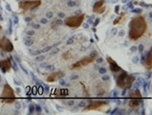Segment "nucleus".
I'll return each mask as SVG.
<instances>
[{"mask_svg": "<svg viewBox=\"0 0 152 115\" xmlns=\"http://www.w3.org/2000/svg\"><path fill=\"white\" fill-rule=\"evenodd\" d=\"M96 59L97 62H99H99H103V59H102L101 57H99V58H98V57H97V59Z\"/></svg>", "mask_w": 152, "mask_h": 115, "instance_id": "e433bc0d", "label": "nucleus"}, {"mask_svg": "<svg viewBox=\"0 0 152 115\" xmlns=\"http://www.w3.org/2000/svg\"><path fill=\"white\" fill-rule=\"evenodd\" d=\"M75 79H77V75H74L71 77V80H75Z\"/></svg>", "mask_w": 152, "mask_h": 115, "instance_id": "8fccbe9b", "label": "nucleus"}, {"mask_svg": "<svg viewBox=\"0 0 152 115\" xmlns=\"http://www.w3.org/2000/svg\"><path fill=\"white\" fill-rule=\"evenodd\" d=\"M55 46H56V45H54V46H48V47H45L44 49L42 50V53H44V52H49V51H50L51 49L55 48Z\"/></svg>", "mask_w": 152, "mask_h": 115, "instance_id": "412c9836", "label": "nucleus"}, {"mask_svg": "<svg viewBox=\"0 0 152 115\" xmlns=\"http://www.w3.org/2000/svg\"><path fill=\"white\" fill-rule=\"evenodd\" d=\"M105 105H107L106 101H91L87 106H84L83 109L84 110H97Z\"/></svg>", "mask_w": 152, "mask_h": 115, "instance_id": "1a4fd4ad", "label": "nucleus"}, {"mask_svg": "<svg viewBox=\"0 0 152 115\" xmlns=\"http://www.w3.org/2000/svg\"><path fill=\"white\" fill-rule=\"evenodd\" d=\"M142 12V9L141 8H133L132 9V12H135V14H141Z\"/></svg>", "mask_w": 152, "mask_h": 115, "instance_id": "aec40b11", "label": "nucleus"}, {"mask_svg": "<svg viewBox=\"0 0 152 115\" xmlns=\"http://www.w3.org/2000/svg\"><path fill=\"white\" fill-rule=\"evenodd\" d=\"M124 35H125V32L124 31H120L119 32V36L120 37H124Z\"/></svg>", "mask_w": 152, "mask_h": 115, "instance_id": "ea45409f", "label": "nucleus"}, {"mask_svg": "<svg viewBox=\"0 0 152 115\" xmlns=\"http://www.w3.org/2000/svg\"><path fill=\"white\" fill-rule=\"evenodd\" d=\"M137 50H139L140 52H142V51H144V45H142V44H140V45H139L138 47H137Z\"/></svg>", "mask_w": 152, "mask_h": 115, "instance_id": "c756f323", "label": "nucleus"}, {"mask_svg": "<svg viewBox=\"0 0 152 115\" xmlns=\"http://www.w3.org/2000/svg\"><path fill=\"white\" fill-rule=\"evenodd\" d=\"M27 35H29V36H33V35H34V31H28V32H27Z\"/></svg>", "mask_w": 152, "mask_h": 115, "instance_id": "37998d69", "label": "nucleus"}, {"mask_svg": "<svg viewBox=\"0 0 152 115\" xmlns=\"http://www.w3.org/2000/svg\"><path fill=\"white\" fill-rule=\"evenodd\" d=\"M74 41H75V37H70L69 40H67V44H73L74 43Z\"/></svg>", "mask_w": 152, "mask_h": 115, "instance_id": "393cba45", "label": "nucleus"}, {"mask_svg": "<svg viewBox=\"0 0 152 115\" xmlns=\"http://www.w3.org/2000/svg\"><path fill=\"white\" fill-rule=\"evenodd\" d=\"M33 43H34V40H31V38H26V40H25V44L27 45V46L32 45Z\"/></svg>", "mask_w": 152, "mask_h": 115, "instance_id": "a211bd4d", "label": "nucleus"}, {"mask_svg": "<svg viewBox=\"0 0 152 115\" xmlns=\"http://www.w3.org/2000/svg\"><path fill=\"white\" fill-rule=\"evenodd\" d=\"M58 16L59 18H65V14H64V12H58Z\"/></svg>", "mask_w": 152, "mask_h": 115, "instance_id": "2f4dec72", "label": "nucleus"}, {"mask_svg": "<svg viewBox=\"0 0 152 115\" xmlns=\"http://www.w3.org/2000/svg\"><path fill=\"white\" fill-rule=\"evenodd\" d=\"M74 104H75V101H74V100H70V101H68V102H67V105H70V106L74 105Z\"/></svg>", "mask_w": 152, "mask_h": 115, "instance_id": "72a5a7b5", "label": "nucleus"}, {"mask_svg": "<svg viewBox=\"0 0 152 115\" xmlns=\"http://www.w3.org/2000/svg\"><path fill=\"white\" fill-rule=\"evenodd\" d=\"M85 18L84 14H80V15H76L73 16H69L66 18L64 20V24L68 27L71 28H79L80 25L82 24Z\"/></svg>", "mask_w": 152, "mask_h": 115, "instance_id": "20e7f679", "label": "nucleus"}, {"mask_svg": "<svg viewBox=\"0 0 152 115\" xmlns=\"http://www.w3.org/2000/svg\"><path fill=\"white\" fill-rule=\"evenodd\" d=\"M0 100L4 104H12L15 102V91L9 84H5V86H4Z\"/></svg>", "mask_w": 152, "mask_h": 115, "instance_id": "7ed1b4c3", "label": "nucleus"}, {"mask_svg": "<svg viewBox=\"0 0 152 115\" xmlns=\"http://www.w3.org/2000/svg\"><path fill=\"white\" fill-rule=\"evenodd\" d=\"M32 26L34 29H39L40 28V25L39 24H37V23H33L32 24Z\"/></svg>", "mask_w": 152, "mask_h": 115, "instance_id": "cd10ccee", "label": "nucleus"}, {"mask_svg": "<svg viewBox=\"0 0 152 115\" xmlns=\"http://www.w3.org/2000/svg\"><path fill=\"white\" fill-rule=\"evenodd\" d=\"M85 105H86L85 102L84 101H81V102H80V104H79V105H77V106H79V108H84Z\"/></svg>", "mask_w": 152, "mask_h": 115, "instance_id": "bb28decb", "label": "nucleus"}, {"mask_svg": "<svg viewBox=\"0 0 152 115\" xmlns=\"http://www.w3.org/2000/svg\"><path fill=\"white\" fill-rule=\"evenodd\" d=\"M120 11V6L119 5H117L116 7H115V12H116V14H119V12Z\"/></svg>", "mask_w": 152, "mask_h": 115, "instance_id": "c9c22d12", "label": "nucleus"}, {"mask_svg": "<svg viewBox=\"0 0 152 115\" xmlns=\"http://www.w3.org/2000/svg\"><path fill=\"white\" fill-rule=\"evenodd\" d=\"M112 33H113V34H115V35H116V34L118 33V31H117L116 29H113V30H112Z\"/></svg>", "mask_w": 152, "mask_h": 115, "instance_id": "603ef678", "label": "nucleus"}, {"mask_svg": "<svg viewBox=\"0 0 152 115\" xmlns=\"http://www.w3.org/2000/svg\"><path fill=\"white\" fill-rule=\"evenodd\" d=\"M109 80H110V77L108 75H104L102 77V81H109Z\"/></svg>", "mask_w": 152, "mask_h": 115, "instance_id": "473e14b6", "label": "nucleus"}, {"mask_svg": "<svg viewBox=\"0 0 152 115\" xmlns=\"http://www.w3.org/2000/svg\"><path fill=\"white\" fill-rule=\"evenodd\" d=\"M83 28H84V29H88V28H89L88 23H84V24H83Z\"/></svg>", "mask_w": 152, "mask_h": 115, "instance_id": "de8ad7c7", "label": "nucleus"}, {"mask_svg": "<svg viewBox=\"0 0 152 115\" xmlns=\"http://www.w3.org/2000/svg\"><path fill=\"white\" fill-rule=\"evenodd\" d=\"M117 95H118V92H117V91H113V96L117 97Z\"/></svg>", "mask_w": 152, "mask_h": 115, "instance_id": "3c124183", "label": "nucleus"}, {"mask_svg": "<svg viewBox=\"0 0 152 115\" xmlns=\"http://www.w3.org/2000/svg\"><path fill=\"white\" fill-rule=\"evenodd\" d=\"M53 18V12H47V14H46V18Z\"/></svg>", "mask_w": 152, "mask_h": 115, "instance_id": "c85d7f7f", "label": "nucleus"}, {"mask_svg": "<svg viewBox=\"0 0 152 115\" xmlns=\"http://www.w3.org/2000/svg\"><path fill=\"white\" fill-rule=\"evenodd\" d=\"M45 58H46V57H45L43 54H39V55H37V56L36 61H37V62H42V61H44Z\"/></svg>", "mask_w": 152, "mask_h": 115, "instance_id": "2eb2a0df", "label": "nucleus"}, {"mask_svg": "<svg viewBox=\"0 0 152 115\" xmlns=\"http://www.w3.org/2000/svg\"><path fill=\"white\" fill-rule=\"evenodd\" d=\"M0 68H1L3 72L10 71V69L12 68V62L10 59H1V61H0Z\"/></svg>", "mask_w": 152, "mask_h": 115, "instance_id": "f8f14e48", "label": "nucleus"}, {"mask_svg": "<svg viewBox=\"0 0 152 115\" xmlns=\"http://www.w3.org/2000/svg\"><path fill=\"white\" fill-rule=\"evenodd\" d=\"M37 86H34L32 88V93H34V94H37Z\"/></svg>", "mask_w": 152, "mask_h": 115, "instance_id": "f704fd0d", "label": "nucleus"}, {"mask_svg": "<svg viewBox=\"0 0 152 115\" xmlns=\"http://www.w3.org/2000/svg\"><path fill=\"white\" fill-rule=\"evenodd\" d=\"M47 22H48V18H41L40 19V23H42V24H46Z\"/></svg>", "mask_w": 152, "mask_h": 115, "instance_id": "7c9ffc66", "label": "nucleus"}, {"mask_svg": "<svg viewBox=\"0 0 152 115\" xmlns=\"http://www.w3.org/2000/svg\"><path fill=\"white\" fill-rule=\"evenodd\" d=\"M152 52L149 51L148 54H147V56L145 58V67L147 68L148 70H151L152 68Z\"/></svg>", "mask_w": 152, "mask_h": 115, "instance_id": "4468645a", "label": "nucleus"}, {"mask_svg": "<svg viewBox=\"0 0 152 115\" xmlns=\"http://www.w3.org/2000/svg\"><path fill=\"white\" fill-rule=\"evenodd\" d=\"M62 77H64V73L63 72H56V73H52L51 75H49L48 77H47V82L49 83H53L55 82V81L58 80V79H61Z\"/></svg>", "mask_w": 152, "mask_h": 115, "instance_id": "ddd939ff", "label": "nucleus"}, {"mask_svg": "<svg viewBox=\"0 0 152 115\" xmlns=\"http://www.w3.org/2000/svg\"><path fill=\"white\" fill-rule=\"evenodd\" d=\"M127 8H131V9H133V3L132 2H128V4H127Z\"/></svg>", "mask_w": 152, "mask_h": 115, "instance_id": "4c0bfd02", "label": "nucleus"}, {"mask_svg": "<svg viewBox=\"0 0 152 115\" xmlns=\"http://www.w3.org/2000/svg\"><path fill=\"white\" fill-rule=\"evenodd\" d=\"M140 5H141V6H142V7H145V8H146V7H148V6H147L146 4H145L144 2H141V3H140Z\"/></svg>", "mask_w": 152, "mask_h": 115, "instance_id": "09e8293b", "label": "nucleus"}, {"mask_svg": "<svg viewBox=\"0 0 152 115\" xmlns=\"http://www.w3.org/2000/svg\"><path fill=\"white\" fill-rule=\"evenodd\" d=\"M99 73H101V74L104 75V74L106 73V68H104V67H101V68H99Z\"/></svg>", "mask_w": 152, "mask_h": 115, "instance_id": "5701e85b", "label": "nucleus"}, {"mask_svg": "<svg viewBox=\"0 0 152 115\" xmlns=\"http://www.w3.org/2000/svg\"><path fill=\"white\" fill-rule=\"evenodd\" d=\"M58 51H59V49H58V48H56V49H55V51H53V52H52L51 54H52V55H53V54H56V53H58Z\"/></svg>", "mask_w": 152, "mask_h": 115, "instance_id": "49530a36", "label": "nucleus"}, {"mask_svg": "<svg viewBox=\"0 0 152 115\" xmlns=\"http://www.w3.org/2000/svg\"><path fill=\"white\" fill-rule=\"evenodd\" d=\"M32 20V18H26V21H27V22H30V21Z\"/></svg>", "mask_w": 152, "mask_h": 115, "instance_id": "864d4df0", "label": "nucleus"}, {"mask_svg": "<svg viewBox=\"0 0 152 115\" xmlns=\"http://www.w3.org/2000/svg\"><path fill=\"white\" fill-rule=\"evenodd\" d=\"M0 82H1V78H0Z\"/></svg>", "mask_w": 152, "mask_h": 115, "instance_id": "6e6d98bb", "label": "nucleus"}, {"mask_svg": "<svg viewBox=\"0 0 152 115\" xmlns=\"http://www.w3.org/2000/svg\"><path fill=\"white\" fill-rule=\"evenodd\" d=\"M139 62V58L138 57H135V58H134L133 59V62H135V63H137Z\"/></svg>", "mask_w": 152, "mask_h": 115, "instance_id": "a18cd8bd", "label": "nucleus"}, {"mask_svg": "<svg viewBox=\"0 0 152 115\" xmlns=\"http://www.w3.org/2000/svg\"><path fill=\"white\" fill-rule=\"evenodd\" d=\"M142 103V97L139 89L131 91L129 93L128 105L130 108H137V106Z\"/></svg>", "mask_w": 152, "mask_h": 115, "instance_id": "39448f33", "label": "nucleus"}, {"mask_svg": "<svg viewBox=\"0 0 152 115\" xmlns=\"http://www.w3.org/2000/svg\"><path fill=\"white\" fill-rule=\"evenodd\" d=\"M67 6L68 7H76L77 6V2L74 1V0H69V1L67 2Z\"/></svg>", "mask_w": 152, "mask_h": 115, "instance_id": "f3484780", "label": "nucleus"}, {"mask_svg": "<svg viewBox=\"0 0 152 115\" xmlns=\"http://www.w3.org/2000/svg\"><path fill=\"white\" fill-rule=\"evenodd\" d=\"M107 62L109 63V68L113 73H117V72L121 71V68L118 65V63H117L112 58L107 57Z\"/></svg>", "mask_w": 152, "mask_h": 115, "instance_id": "9b49d317", "label": "nucleus"}, {"mask_svg": "<svg viewBox=\"0 0 152 115\" xmlns=\"http://www.w3.org/2000/svg\"><path fill=\"white\" fill-rule=\"evenodd\" d=\"M41 5L40 0H24L19 2V8L23 11H32Z\"/></svg>", "mask_w": 152, "mask_h": 115, "instance_id": "423d86ee", "label": "nucleus"}, {"mask_svg": "<svg viewBox=\"0 0 152 115\" xmlns=\"http://www.w3.org/2000/svg\"><path fill=\"white\" fill-rule=\"evenodd\" d=\"M0 49L5 51V52L11 53L14 50V45L11 42V40L6 37H3L0 38Z\"/></svg>", "mask_w": 152, "mask_h": 115, "instance_id": "0eeeda50", "label": "nucleus"}, {"mask_svg": "<svg viewBox=\"0 0 152 115\" xmlns=\"http://www.w3.org/2000/svg\"><path fill=\"white\" fill-rule=\"evenodd\" d=\"M34 112V105H31L29 106V113L30 114H33Z\"/></svg>", "mask_w": 152, "mask_h": 115, "instance_id": "4be33fe9", "label": "nucleus"}, {"mask_svg": "<svg viewBox=\"0 0 152 115\" xmlns=\"http://www.w3.org/2000/svg\"><path fill=\"white\" fill-rule=\"evenodd\" d=\"M55 23H56V25H62V24H63L62 20H61V19H59V18H58V19H56V20H55Z\"/></svg>", "mask_w": 152, "mask_h": 115, "instance_id": "a878e982", "label": "nucleus"}, {"mask_svg": "<svg viewBox=\"0 0 152 115\" xmlns=\"http://www.w3.org/2000/svg\"><path fill=\"white\" fill-rule=\"evenodd\" d=\"M130 50H131V52H135V51L137 50V47L136 46H132V47L130 48Z\"/></svg>", "mask_w": 152, "mask_h": 115, "instance_id": "c03bdc74", "label": "nucleus"}, {"mask_svg": "<svg viewBox=\"0 0 152 115\" xmlns=\"http://www.w3.org/2000/svg\"><path fill=\"white\" fill-rule=\"evenodd\" d=\"M0 18H1V15H0ZM1 29H2V27H1V25H0V31H1Z\"/></svg>", "mask_w": 152, "mask_h": 115, "instance_id": "5fc2aeb1", "label": "nucleus"}, {"mask_svg": "<svg viewBox=\"0 0 152 115\" xmlns=\"http://www.w3.org/2000/svg\"><path fill=\"white\" fill-rule=\"evenodd\" d=\"M34 111H37V113H41L42 111V108H41V106L40 105H34Z\"/></svg>", "mask_w": 152, "mask_h": 115, "instance_id": "6ab92c4d", "label": "nucleus"}, {"mask_svg": "<svg viewBox=\"0 0 152 115\" xmlns=\"http://www.w3.org/2000/svg\"><path fill=\"white\" fill-rule=\"evenodd\" d=\"M31 54L34 55V56H37V55L42 54V50H39V51H34V52H31Z\"/></svg>", "mask_w": 152, "mask_h": 115, "instance_id": "b1692460", "label": "nucleus"}, {"mask_svg": "<svg viewBox=\"0 0 152 115\" xmlns=\"http://www.w3.org/2000/svg\"><path fill=\"white\" fill-rule=\"evenodd\" d=\"M59 84H60V86H65V84H66V83L64 82V80H61V79L59 81Z\"/></svg>", "mask_w": 152, "mask_h": 115, "instance_id": "58836bf2", "label": "nucleus"}, {"mask_svg": "<svg viewBox=\"0 0 152 115\" xmlns=\"http://www.w3.org/2000/svg\"><path fill=\"white\" fill-rule=\"evenodd\" d=\"M95 59H96V58H94L92 56L82 58L80 61H79V62H77L74 63L71 68H72V69H76V68H80L82 66H86V65L90 64V63H92L95 61Z\"/></svg>", "mask_w": 152, "mask_h": 115, "instance_id": "6e6552de", "label": "nucleus"}, {"mask_svg": "<svg viewBox=\"0 0 152 115\" xmlns=\"http://www.w3.org/2000/svg\"><path fill=\"white\" fill-rule=\"evenodd\" d=\"M97 52H95V51H94V52H92V53H91V55H90V56H92V57H94V58H97Z\"/></svg>", "mask_w": 152, "mask_h": 115, "instance_id": "a19ab883", "label": "nucleus"}, {"mask_svg": "<svg viewBox=\"0 0 152 115\" xmlns=\"http://www.w3.org/2000/svg\"><path fill=\"white\" fill-rule=\"evenodd\" d=\"M99 23V18H96V21L94 22V26H97Z\"/></svg>", "mask_w": 152, "mask_h": 115, "instance_id": "79ce46f5", "label": "nucleus"}, {"mask_svg": "<svg viewBox=\"0 0 152 115\" xmlns=\"http://www.w3.org/2000/svg\"><path fill=\"white\" fill-rule=\"evenodd\" d=\"M124 14H121V15H120L118 16V18H116V20L113 21V24H114V25L118 24V23L120 22V21L121 20V18H123V16H124Z\"/></svg>", "mask_w": 152, "mask_h": 115, "instance_id": "dca6fc26", "label": "nucleus"}, {"mask_svg": "<svg viewBox=\"0 0 152 115\" xmlns=\"http://www.w3.org/2000/svg\"><path fill=\"white\" fill-rule=\"evenodd\" d=\"M105 11V6H104V0H99L94 4L93 12L96 14H102Z\"/></svg>", "mask_w": 152, "mask_h": 115, "instance_id": "9d476101", "label": "nucleus"}, {"mask_svg": "<svg viewBox=\"0 0 152 115\" xmlns=\"http://www.w3.org/2000/svg\"><path fill=\"white\" fill-rule=\"evenodd\" d=\"M146 29H147V24L144 16L142 15L135 16V18H132V20L129 23L128 37L130 40H137L145 33Z\"/></svg>", "mask_w": 152, "mask_h": 115, "instance_id": "f257e3e1", "label": "nucleus"}, {"mask_svg": "<svg viewBox=\"0 0 152 115\" xmlns=\"http://www.w3.org/2000/svg\"><path fill=\"white\" fill-rule=\"evenodd\" d=\"M135 82V77L133 75H128L125 71L121 70V73L117 78V86L124 89H129Z\"/></svg>", "mask_w": 152, "mask_h": 115, "instance_id": "f03ea898", "label": "nucleus"}]
</instances>
